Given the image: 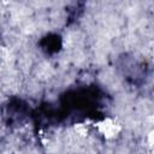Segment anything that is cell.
Wrapping results in <instances>:
<instances>
[{"instance_id": "6da1fadb", "label": "cell", "mask_w": 154, "mask_h": 154, "mask_svg": "<svg viewBox=\"0 0 154 154\" xmlns=\"http://www.w3.org/2000/svg\"><path fill=\"white\" fill-rule=\"evenodd\" d=\"M96 128H97L99 134L101 136H103L105 138H107V140L116 138L119 135L120 130H122L120 124L118 123V120H116L113 118H105L103 120L97 123Z\"/></svg>"}]
</instances>
